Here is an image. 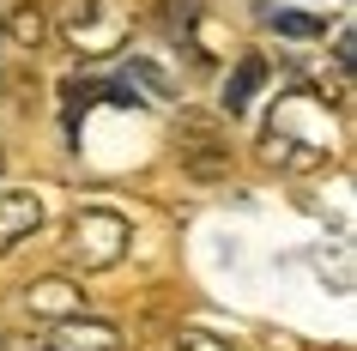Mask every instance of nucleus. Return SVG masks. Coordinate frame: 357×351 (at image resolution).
Wrapping results in <instances>:
<instances>
[{
  "mask_svg": "<svg viewBox=\"0 0 357 351\" xmlns=\"http://www.w3.org/2000/svg\"><path fill=\"white\" fill-rule=\"evenodd\" d=\"M37 224H43V200L31 188H0V255H6L13 242H24Z\"/></svg>",
  "mask_w": 357,
  "mask_h": 351,
  "instance_id": "obj_6",
  "label": "nucleus"
},
{
  "mask_svg": "<svg viewBox=\"0 0 357 351\" xmlns=\"http://www.w3.org/2000/svg\"><path fill=\"white\" fill-rule=\"evenodd\" d=\"M261 85H266V55H243V61H236V73H230V85H225V110L243 115Z\"/></svg>",
  "mask_w": 357,
  "mask_h": 351,
  "instance_id": "obj_7",
  "label": "nucleus"
},
{
  "mask_svg": "<svg viewBox=\"0 0 357 351\" xmlns=\"http://www.w3.org/2000/svg\"><path fill=\"white\" fill-rule=\"evenodd\" d=\"M0 164H6V151H0Z\"/></svg>",
  "mask_w": 357,
  "mask_h": 351,
  "instance_id": "obj_14",
  "label": "nucleus"
},
{
  "mask_svg": "<svg viewBox=\"0 0 357 351\" xmlns=\"http://www.w3.org/2000/svg\"><path fill=\"white\" fill-rule=\"evenodd\" d=\"M128 242H133V230H128L121 212H109V206H85V212L73 218V230H67V255H73L79 273H109L115 260L128 255Z\"/></svg>",
  "mask_w": 357,
  "mask_h": 351,
  "instance_id": "obj_3",
  "label": "nucleus"
},
{
  "mask_svg": "<svg viewBox=\"0 0 357 351\" xmlns=\"http://www.w3.org/2000/svg\"><path fill=\"white\" fill-rule=\"evenodd\" d=\"M176 351H236V345L218 333H176Z\"/></svg>",
  "mask_w": 357,
  "mask_h": 351,
  "instance_id": "obj_11",
  "label": "nucleus"
},
{
  "mask_svg": "<svg viewBox=\"0 0 357 351\" xmlns=\"http://www.w3.org/2000/svg\"><path fill=\"white\" fill-rule=\"evenodd\" d=\"M133 19H139L133 0H73V13L61 19V43H67L73 55H85V61L115 55V49L133 37Z\"/></svg>",
  "mask_w": 357,
  "mask_h": 351,
  "instance_id": "obj_2",
  "label": "nucleus"
},
{
  "mask_svg": "<svg viewBox=\"0 0 357 351\" xmlns=\"http://www.w3.org/2000/svg\"><path fill=\"white\" fill-rule=\"evenodd\" d=\"M43 13L37 6H24V13H13V24H6V43H43Z\"/></svg>",
  "mask_w": 357,
  "mask_h": 351,
  "instance_id": "obj_10",
  "label": "nucleus"
},
{
  "mask_svg": "<svg viewBox=\"0 0 357 351\" xmlns=\"http://www.w3.org/2000/svg\"><path fill=\"white\" fill-rule=\"evenodd\" d=\"M0 351H19V345H0Z\"/></svg>",
  "mask_w": 357,
  "mask_h": 351,
  "instance_id": "obj_13",
  "label": "nucleus"
},
{
  "mask_svg": "<svg viewBox=\"0 0 357 351\" xmlns=\"http://www.w3.org/2000/svg\"><path fill=\"white\" fill-rule=\"evenodd\" d=\"M0 49H6V0H0Z\"/></svg>",
  "mask_w": 357,
  "mask_h": 351,
  "instance_id": "obj_12",
  "label": "nucleus"
},
{
  "mask_svg": "<svg viewBox=\"0 0 357 351\" xmlns=\"http://www.w3.org/2000/svg\"><path fill=\"white\" fill-rule=\"evenodd\" d=\"M182 164H188L194 176H225V170H230V146H218V140H200L194 151H182Z\"/></svg>",
  "mask_w": 357,
  "mask_h": 351,
  "instance_id": "obj_8",
  "label": "nucleus"
},
{
  "mask_svg": "<svg viewBox=\"0 0 357 351\" xmlns=\"http://www.w3.org/2000/svg\"><path fill=\"white\" fill-rule=\"evenodd\" d=\"M266 24L284 31V37H327V24L309 19V13H284V6H266Z\"/></svg>",
  "mask_w": 357,
  "mask_h": 351,
  "instance_id": "obj_9",
  "label": "nucleus"
},
{
  "mask_svg": "<svg viewBox=\"0 0 357 351\" xmlns=\"http://www.w3.org/2000/svg\"><path fill=\"white\" fill-rule=\"evenodd\" d=\"M24 309L37 321H73L85 315V291H73L67 278H37V285H24Z\"/></svg>",
  "mask_w": 357,
  "mask_h": 351,
  "instance_id": "obj_5",
  "label": "nucleus"
},
{
  "mask_svg": "<svg viewBox=\"0 0 357 351\" xmlns=\"http://www.w3.org/2000/svg\"><path fill=\"white\" fill-rule=\"evenodd\" d=\"M43 351H121V333L109 321H91V315H73V321H55Z\"/></svg>",
  "mask_w": 357,
  "mask_h": 351,
  "instance_id": "obj_4",
  "label": "nucleus"
},
{
  "mask_svg": "<svg viewBox=\"0 0 357 351\" xmlns=\"http://www.w3.org/2000/svg\"><path fill=\"white\" fill-rule=\"evenodd\" d=\"M339 146V128L333 115H327V103L309 91H291L279 97V110H273V121H266V158L279 170H321L327 158H333Z\"/></svg>",
  "mask_w": 357,
  "mask_h": 351,
  "instance_id": "obj_1",
  "label": "nucleus"
}]
</instances>
